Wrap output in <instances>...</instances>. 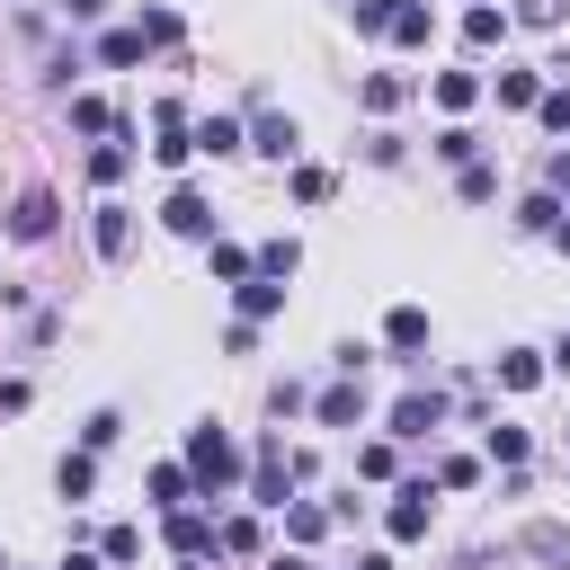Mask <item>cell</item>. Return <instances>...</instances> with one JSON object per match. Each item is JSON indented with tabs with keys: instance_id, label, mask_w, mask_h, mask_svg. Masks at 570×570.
<instances>
[{
	"instance_id": "23",
	"label": "cell",
	"mask_w": 570,
	"mask_h": 570,
	"mask_svg": "<svg viewBox=\"0 0 570 570\" xmlns=\"http://www.w3.org/2000/svg\"><path fill=\"white\" fill-rule=\"evenodd\" d=\"M356 98H365L374 116H392V107L410 98V80H401V71H365V80H356Z\"/></svg>"
},
{
	"instance_id": "45",
	"label": "cell",
	"mask_w": 570,
	"mask_h": 570,
	"mask_svg": "<svg viewBox=\"0 0 570 570\" xmlns=\"http://www.w3.org/2000/svg\"><path fill=\"white\" fill-rule=\"evenodd\" d=\"M267 570H312V561H303V552H276V561H267Z\"/></svg>"
},
{
	"instance_id": "48",
	"label": "cell",
	"mask_w": 570,
	"mask_h": 570,
	"mask_svg": "<svg viewBox=\"0 0 570 570\" xmlns=\"http://www.w3.org/2000/svg\"><path fill=\"white\" fill-rule=\"evenodd\" d=\"M552 365H561V374H570V330H561V347H552Z\"/></svg>"
},
{
	"instance_id": "32",
	"label": "cell",
	"mask_w": 570,
	"mask_h": 570,
	"mask_svg": "<svg viewBox=\"0 0 570 570\" xmlns=\"http://www.w3.org/2000/svg\"><path fill=\"white\" fill-rule=\"evenodd\" d=\"M134 552H142V525H107V534H98V561H107V570L134 561Z\"/></svg>"
},
{
	"instance_id": "5",
	"label": "cell",
	"mask_w": 570,
	"mask_h": 570,
	"mask_svg": "<svg viewBox=\"0 0 570 570\" xmlns=\"http://www.w3.org/2000/svg\"><path fill=\"white\" fill-rule=\"evenodd\" d=\"M383 428H392V436H436V428H445V392H428V383L401 392V401L383 410Z\"/></svg>"
},
{
	"instance_id": "20",
	"label": "cell",
	"mask_w": 570,
	"mask_h": 570,
	"mask_svg": "<svg viewBox=\"0 0 570 570\" xmlns=\"http://www.w3.org/2000/svg\"><path fill=\"white\" fill-rule=\"evenodd\" d=\"M142 53H151V45H142V27H107V36H98V62H107V71H134Z\"/></svg>"
},
{
	"instance_id": "38",
	"label": "cell",
	"mask_w": 570,
	"mask_h": 570,
	"mask_svg": "<svg viewBox=\"0 0 570 570\" xmlns=\"http://www.w3.org/2000/svg\"><path fill=\"white\" fill-rule=\"evenodd\" d=\"M525 552H543V561H570V534H561V525H534V534H525Z\"/></svg>"
},
{
	"instance_id": "28",
	"label": "cell",
	"mask_w": 570,
	"mask_h": 570,
	"mask_svg": "<svg viewBox=\"0 0 570 570\" xmlns=\"http://www.w3.org/2000/svg\"><path fill=\"white\" fill-rule=\"evenodd\" d=\"M436 160H454V169L481 160V134H472V125H445V134H436Z\"/></svg>"
},
{
	"instance_id": "36",
	"label": "cell",
	"mask_w": 570,
	"mask_h": 570,
	"mask_svg": "<svg viewBox=\"0 0 570 570\" xmlns=\"http://www.w3.org/2000/svg\"><path fill=\"white\" fill-rule=\"evenodd\" d=\"M116 428H125L116 410H89V428H80V445H89V454H107V445H116Z\"/></svg>"
},
{
	"instance_id": "42",
	"label": "cell",
	"mask_w": 570,
	"mask_h": 570,
	"mask_svg": "<svg viewBox=\"0 0 570 570\" xmlns=\"http://www.w3.org/2000/svg\"><path fill=\"white\" fill-rule=\"evenodd\" d=\"M543 187H552V196L570 205V151H552V160H543Z\"/></svg>"
},
{
	"instance_id": "17",
	"label": "cell",
	"mask_w": 570,
	"mask_h": 570,
	"mask_svg": "<svg viewBox=\"0 0 570 570\" xmlns=\"http://www.w3.org/2000/svg\"><path fill=\"white\" fill-rule=\"evenodd\" d=\"M428 98H436L445 116H463V107H481V71H436V80H428Z\"/></svg>"
},
{
	"instance_id": "6",
	"label": "cell",
	"mask_w": 570,
	"mask_h": 570,
	"mask_svg": "<svg viewBox=\"0 0 570 570\" xmlns=\"http://www.w3.org/2000/svg\"><path fill=\"white\" fill-rule=\"evenodd\" d=\"M160 543H169L178 561H205V552H214V517H205V508H169V517H160Z\"/></svg>"
},
{
	"instance_id": "15",
	"label": "cell",
	"mask_w": 570,
	"mask_h": 570,
	"mask_svg": "<svg viewBox=\"0 0 570 570\" xmlns=\"http://www.w3.org/2000/svg\"><path fill=\"white\" fill-rule=\"evenodd\" d=\"M383 36H392V45H436V9H428V0H401Z\"/></svg>"
},
{
	"instance_id": "44",
	"label": "cell",
	"mask_w": 570,
	"mask_h": 570,
	"mask_svg": "<svg viewBox=\"0 0 570 570\" xmlns=\"http://www.w3.org/2000/svg\"><path fill=\"white\" fill-rule=\"evenodd\" d=\"M543 240H552V249H570V205L552 214V232H543Z\"/></svg>"
},
{
	"instance_id": "7",
	"label": "cell",
	"mask_w": 570,
	"mask_h": 570,
	"mask_svg": "<svg viewBox=\"0 0 570 570\" xmlns=\"http://www.w3.org/2000/svg\"><path fill=\"white\" fill-rule=\"evenodd\" d=\"M151 134H160V142H151V160H160V169H187V160H196V134H187V107H178V98L151 116Z\"/></svg>"
},
{
	"instance_id": "37",
	"label": "cell",
	"mask_w": 570,
	"mask_h": 570,
	"mask_svg": "<svg viewBox=\"0 0 570 570\" xmlns=\"http://www.w3.org/2000/svg\"><path fill=\"white\" fill-rule=\"evenodd\" d=\"M436 481H445V490H472V481H481V463H472V454H445V463H436Z\"/></svg>"
},
{
	"instance_id": "19",
	"label": "cell",
	"mask_w": 570,
	"mask_h": 570,
	"mask_svg": "<svg viewBox=\"0 0 570 570\" xmlns=\"http://www.w3.org/2000/svg\"><path fill=\"white\" fill-rule=\"evenodd\" d=\"M321 534H330V508H321V499H285V543L303 552V543H321Z\"/></svg>"
},
{
	"instance_id": "30",
	"label": "cell",
	"mask_w": 570,
	"mask_h": 570,
	"mask_svg": "<svg viewBox=\"0 0 570 570\" xmlns=\"http://www.w3.org/2000/svg\"><path fill=\"white\" fill-rule=\"evenodd\" d=\"M552 214H561V196H552V187H534V196L517 205V232H552Z\"/></svg>"
},
{
	"instance_id": "29",
	"label": "cell",
	"mask_w": 570,
	"mask_h": 570,
	"mask_svg": "<svg viewBox=\"0 0 570 570\" xmlns=\"http://www.w3.org/2000/svg\"><path fill=\"white\" fill-rule=\"evenodd\" d=\"M125 160H134V142H98V151H89V178H98V187H116V178H125Z\"/></svg>"
},
{
	"instance_id": "46",
	"label": "cell",
	"mask_w": 570,
	"mask_h": 570,
	"mask_svg": "<svg viewBox=\"0 0 570 570\" xmlns=\"http://www.w3.org/2000/svg\"><path fill=\"white\" fill-rule=\"evenodd\" d=\"M62 570H107V561H98V552H71V561H62Z\"/></svg>"
},
{
	"instance_id": "18",
	"label": "cell",
	"mask_w": 570,
	"mask_h": 570,
	"mask_svg": "<svg viewBox=\"0 0 570 570\" xmlns=\"http://www.w3.org/2000/svg\"><path fill=\"white\" fill-rule=\"evenodd\" d=\"M187 134H196V151H214V160H232V151L249 142V134H240V116H196Z\"/></svg>"
},
{
	"instance_id": "22",
	"label": "cell",
	"mask_w": 570,
	"mask_h": 570,
	"mask_svg": "<svg viewBox=\"0 0 570 570\" xmlns=\"http://www.w3.org/2000/svg\"><path fill=\"white\" fill-rule=\"evenodd\" d=\"M53 490H62V499H89V490H98V454H89V445L62 454V463H53Z\"/></svg>"
},
{
	"instance_id": "16",
	"label": "cell",
	"mask_w": 570,
	"mask_h": 570,
	"mask_svg": "<svg viewBox=\"0 0 570 570\" xmlns=\"http://www.w3.org/2000/svg\"><path fill=\"white\" fill-rule=\"evenodd\" d=\"M463 45H472V53H490V45H508V9H490V0H472V9H463Z\"/></svg>"
},
{
	"instance_id": "41",
	"label": "cell",
	"mask_w": 570,
	"mask_h": 570,
	"mask_svg": "<svg viewBox=\"0 0 570 570\" xmlns=\"http://www.w3.org/2000/svg\"><path fill=\"white\" fill-rule=\"evenodd\" d=\"M517 27H561V0H517Z\"/></svg>"
},
{
	"instance_id": "39",
	"label": "cell",
	"mask_w": 570,
	"mask_h": 570,
	"mask_svg": "<svg viewBox=\"0 0 570 570\" xmlns=\"http://www.w3.org/2000/svg\"><path fill=\"white\" fill-rule=\"evenodd\" d=\"M392 9H401V0H356V36H383V27H392Z\"/></svg>"
},
{
	"instance_id": "11",
	"label": "cell",
	"mask_w": 570,
	"mask_h": 570,
	"mask_svg": "<svg viewBox=\"0 0 570 570\" xmlns=\"http://www.w3.org/2000/svg\"><path fill=\"white\" fill-rule=\"evenodd\" d=\"M312 419H321V428H356V419H365V383H356V374H338V383L312 401Z\"/></svg>"
},
{
	"instance_id": "4",
	"label": "cell",
	"mask_w": 570,
	"mask_h": 570,
	"mask_svg": "<svg viewBox=\"0 0 570 570\" xmlns=\"http://www.w3.org/2000/svg\"><path fill=\"white\" fill-rule=\"evenodd\" d=\"M160 223H169L178 240H214V196H205V187H169V196H160Z\"/></svg>"
},
{
	"instance_id": "2",
	"label": "cell",
	"mask_w": 570,
	"mask_h": 570,
	"mask_svg": "<svg viewBox=\"0 0 570 570\" xmlns=\"http://www.w3.org/2000/svg\"><path fill=\"white\" fill-rule=\"evenodd\" d=\"M428 525H436V490H428V481H410V490L383 508V534H392V543H428Z\"/></svg>"
},
{
	"instance_id": "9",
	"label": "cell",
	"mask_w": 570,
	"mask_h": 570,
	"mask_svg": "<svg viewBox=\"0 0 570 570\" xmlns=\"http://www.w3.org/2000/svg\"><path fill=\"white\" fill-rule=\"evenodd\" d=\"M383 347H392L401 365H419V347H428V312H419V303H392V312H383Z\"/></svg>"
},
{
	"instance_id": "34",
	"label": "cell",
	"mask_w": 570,
	"mask_h": 570,
	"mask_svg": "<svg viewBox=\"0 0 570 570\" xmlns=\"http://www.w3.org/2000/svg\"><path fill=\"white\" fill-rule=\"evenodd\" d=\"M499 196V169L490 160H463V205H490Z\"/></svg>"
},
{
	"instance_id": "35",
	"label": "cell",
	"mask_w": 570,
	"mask_h": 570,
	"mask_svg": "<svg viewBox=\"0 0 570 570\" xmlns=\"http://www.w3.org/2000/svg\"><path fill=\"white\" fill-rule=\"evenodd\" d=\"M330 196V169H312V160H294V205H321Z\"/></svg>"
},
{
	"instance_id": "27",
	"label": "cell",
	"mask_w": 570,
	"mask_h": 570,
	"mask_svg": "<svg viewBox=\"0 0 570 570\" xmlns=\"http://www.w3.org/2000/svg\"><path fill=\"white\" fill-rule=\"evenodd\" d=\"M249 258H258V276H294V267H303V240L285 232V240H267V249H249Z\"/></svg>"
},
{
	"instance_id": "33",
	"label": "cell",
	"mask_w": 570,
	"mask_h": 570,
	"mask_svg": "<svg viewBox=\"0 0 570 570\" xmlns=\"http://www.w3.org/2000/svg\"><path fill=\"white\" fill-rule=\"evenodd\" d=\"M71 134H116V116H107V98H71Z\"/></svg>"
},
{
	"instance_id": "13",
	"label": "cell",
	"mask_w": 570,
	"mask_h": 570,
	"mask_svg": "<svg viewBox=\"0 0 570 570\" xmlns=\"http://www.w3.org/2000/svg\"><path fill=\"white\" fill-rule=\"evenodd\" d=\"M232 303H240V321H276L285 312V276H240Z\"/></svg>"
},
{
	"instance_id": "1",
	"label": "cell",
	"mask_w": 570,
	"mask_h": 570,
	"mask_svg": "<svg viewBox=\"0 0 570 570\" xmlns=\"http://www.w3.org/2000/svg\"><path fill=\"white\" fill-rule=\"evenodd\" d=\"M187 472H196V499H232V481H240V445L205 419V428H187Z\"/></svg>"
},
{
	"instance_id": "10",
	"label": "cell",
	"mask_w": 570,
	"mask_h": 570,
	"mask_svg": "<svg viewBox=\"0 0 570 570\" xmlns=\"http://www.w3.org/2000/svg\"><path fill=\"white\" fill-rule=\"evenodd\" d=\"M53 223H62L53 187H27V196H18V214H9V232H18V240H53Z\"/></svg>"
},
{
	"instance_id": "25",
	"label": "cell",
	"mask_w": 570,
	"mask_h": 570,
	"mask_svg": "<svg viewBox=\"0 0 570 570\" xmlns=\"http://www.w3.org/2000/svg\"><path fill=\"white\" fill-rule=\"evenodd\" d=\"M534 383H543V356L534 347H508L499 356V392H534Z\"/></svg>"
},
{
	"instance_id": "24",
	"label": "cell",
	"mask_w": 570,
	"mask_h": 570,
	"mask_svg": "<svg viewBox=\"0 0 570 570\" xmlns=\"http://www.w3.org/2000/svg\"><path fill=\"white\" fill-rule=\"evenodd\" d=\"M205 267H214L223 285H240V276H258V258H249L240 240H205Z\"/></svg>"
},
{
	"instance_id": "12",
	"label": "cell",
	"mask_w": 570,
	"mask_h": 570,
	"mask_svg": "<svg viewBox=\"0 0 570 570\" xmlns=\"http://www.w3.org/2000/svg\"><path fill=\"white\" fill-rule=\"evenodd\" d=\"M89 240H98V258H125V249H134V205H116V196H107V205H98V223H89Z\"/></svg>"
},
{
	"instance_id": "49",
	"label": "cell",
	"mask_w": 570,
	"mask_h": 570,
	"mask_svg": "<svg viewBox=\"0 0 570 570\" xmlns=\"http://www.w3.org/2000/svg\"><path fill=\"white\" fill-rule=\"evenodd\" d=\"M0 570H9V561H0Z\"/></svg>"
},
{
	"instance_id": "14",
	"label": "cell",
	"mask_w": 570,
	"mask_h": 570,
	"mask_svg": "<svg viewBox=\"0 0 570 570\" xmlns=\"http://www.w3.org/2000/svg\"><path fill=\"white\" fill-rule=\"evenodd\" d=\"M142 490H151V508L169 517V508H187V499H196V472H187V463H151V472H142Z\"/></svg>"
},
{
	"instance_id": "8",
	"label": "cell",
	"mask_w": 570,
	"mask_h": 570,
	"mask_svg": "<svg viewBox=\"0 0 570 570\" xmlns=\"http://www.w3.org/2000/svg\"><path fill=\"white\" fill-rule=\"evenodd\" d=\"M285 490H294V463H285V436H267L258 445V472H249V499L258 508H285Z\"/></svg>"
},
{
	"instance_id": "3",
	"label": "cell",
	"mask_w": 570,
	"mask_h": 570,
	"mask_svg": "<svg viewBox=\"0 0 570 570\" xmlns=\"http://www.w3.org/2000/svg\"><path fill=\"white\" fill-rule=\"evenodd\" d=\"M240 134H249L240 151H267V160H303V125H294V116H276V107H258Z\"/></svg>"
},
{
	"instance_id": "47",
	"label": "cell",
	"mask_w": 570,
	"mask_h": 570,
	"mask_svg": "<svg viewBox=\"0 0 570 570\" xmlns=\"http://www.w3.org/2000/svg\"><path fill=\"white\" fill-rule=\"evenodd\" d=\"M356 570H392V552H365V561H356Z\"/></svg>"
},
{
	"instance_id": "40",
	"label": "cell",
	"mask_w": 570,
	"mask_h": 570,
	"mask_svg": "<svg viewBox=\"0 0 570 570\" xmlns=\"http://www.w3.org/2000/svg\"><path fill=\"white\" fill-rule=\"evenodd\" d=\"M356 472L365 481H392V445H356Z\"/></svg>"
},
{
	"instance_id": "26",
	"label": "cell",
	"mask_w": 570,
	"mask_h": 570,
	"mask_svg": "<svg viewBox=\"0 0 570 570\" xmlns=\"http://www.w3.org/2000/svg\"><path fill=\"white\" fill-rule=\"evenodd\" d=\"M134 27H142V45H160V53H169V45L187 36V18H178V9H160V0H151V9L134 18Z\"/></svg>"
},
{
	"instance_id": "31",
	"label": "cell",
	"mask_w": 570,
	"mask_h": 570,
	"mask_svg": "<svg viewBox=\"0 0 570 570\" xmlns=\"http://www.w3.org/2000/svg\"><path fill=\"white\" fill-rule=\"evenodd\" d=\"M481 445H490V463H525V428H508V419H490Z\"/></svg>"
},
{
	"instance_id": "21",
	"label": "cell",
	"mask_w": 570,
	"mask_h": 570,
	"mask_svg": "<svg viewBox=\"0 0 570 570\" xmlns=\"http://www.w3.org/2000/svg\"><path fill=\"white\" fill-rule=\"evenodd\" d=\"M490 98H499V107H534V98H543V80H534L525 62H499V80H490Z\"/></svg>"
},
{
	"instance_id": "43",
	"label": "cell",
	"mask_w": 570,
	"mask_h": 570,
	"mask_svg": "<svg viewBox=\"0 0 570 570\" xmlns=\"http://www.w3.org/2000/svg\"><path fill=\"white\" fill-rule=\"evenodd\" d=\"M62 9H71L80 27H98V18H107V0H62Z\"/></svg>"
}]
</instances>
